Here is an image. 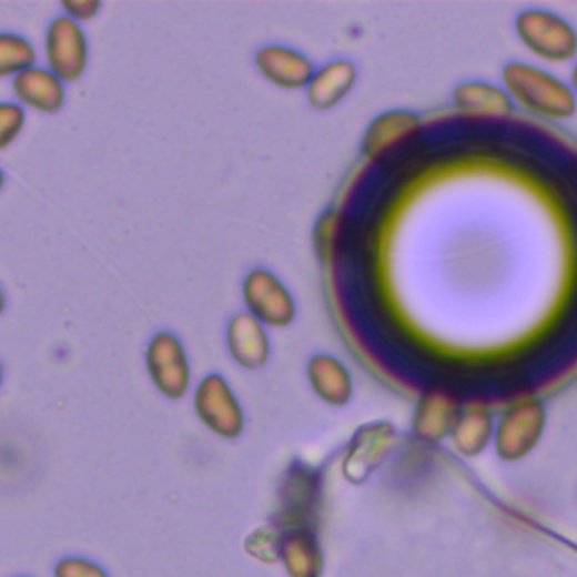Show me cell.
Here are the masks:
<instances>
[{"label":"cell","instance_id":"cell-20","mask_svg":"<svg viewBox=\"0 0 577 577\" xmlns=\"http://www.w3.org/2000/svg\"><path fill=\"white\" fill-rule=\"evenodd\" d=\"M26 126V109L19 102H0V152L21 135Z\"/></svg>","mask_w":577,"mask_h":577},{"label":"cell","instance_id":"cell-12","mask_svg":"<svg viewBox=\"0 0 577 577\" xmlns=\"http://www.w3.org/2000/svg\"><path fill=\"white\" fill-rule=\"evenodd\" d=\"M356 65L347 59H334L321 65L307 87V102L316 111H330L341 104L356 84Z\"/></svg>","mask_w":577,"mask_h":577},{"label":"cell","instance_id":"cell-9","mask_svg":"<svg viewBox=\"0 0 577 577\" xmlns=\"http://www.w3.org/2000/svg\"><path fill=\"white\" fill-rule=\"evenodd\" d=\"M544 404L537 397L522 399L505 411L498 426V449L505 458L526 454L539 438L544 428Z\"/></svg>","mask_w":577,"mask_h":577},{"label":"cell","instance_id":"cell-15","mask_svg":"<svg viewBox=\"0 0 577 577\" xmlns=\"http://www.w3.org/2000/svg\"><path fill=\"white\" fill-rule=\"evenodd\" d=\"M456 109L476 120H503L513 113L510 95L487 82H465L452 95Z\"/></svg>","mask_w":577,"mask_h":577},{"label":"cell","instance_id":"cell-24","mask_svg":"<svg viewBox=\"0 0 577 577\" xmlns=\"http://www.w3.org/2000/svg\"><path fill=\"white\" fill-rule=\"evenodd\" d=\"M3 188H6V172L0 170V190H3Z\"/></svg>","mask_w":577,"mask_h":577},{"label":"cell","instance_id":"cell-6","mask_svg":"<svg viewBox=\"0 0 577 577\" xmlns=\"http://www.w3.org/2000/svg\"><path fill=\"white\" fill-rule=\"evenodd\" d=\"M528 50L548 61H566L577 54V32L561 17L546 10H526L515 21Z\"/></svg>","mask_w":577,"mask_h":577},{"label":"cell","instance_id":"cell-21","mask_svg":"<svg viewBox=\"0 0 577 577\" xmlns=\"http://www.w3.org/2000/svg\"><path fill=\"white\" fill-rule=\"evenodd\" d=\"M61 8H63V14L70 17L72 21L84 23V21L95 19V14L102 10V3L100 0H63Z\"/></svg>","mask_w":577,"mask_h":577},{"label":"cell","instance_id":"cell-23","mask_svg":"<svg viewBox=\"0 0 577 577\" xmlns=\"http://www.w3.org/2000/svg\"><path fill=\"white\" fill-rule=\"evenodd\" d=\"M573 93H577V65L573 70Z\"/></svg>","mask_w":577,"mask_h":577},{"label":"cell","instance_id":"cell-18","mask_svg":"<svg viewBox=\"0 0 577 577\" xmlns=\"http://www.w3.org/2000/svg\"><path fill=\"white\" fill-rule=\"evenodd\" d=\"M32 65H37L34 45L21 34L0 32V80H14Z\"/></svg>","mask_w":577,"mask_h":577},{"label":"cell","instance_id":"cell-19","mask_svg":"<svg viewBox=\"0 0 577 577\" xmlns=\"http://www.w3.org/2000/svg\"><path fill=\"white\" fill-rule=\"evenodd\" d=\"M343 235V214L338 210H325L314 226V249L321 262H330L338 249Z\"/></svg>","mask_w":577,"mask_h":577},{"label":"cell","instance_id":"cell-17","mask_svg":"<svg viewBox=\"0 0 577 577\" xmlns=\"http://www.w3.org/2000/svg\"><path fill=\"white\" fill-rule=\"evenodd\" d=\"M489 428H492V417H489V411L485 408V404L469 402L460 411L458 422H456V431H454L456 445L465 454H476L489 441Z\"/></svg>","mask_w":577,"mask_h":577},{"label":"cell","instance_id":"cell-1","mask_svg":"<svg viewBox=\"0 0 577 577\" xmlns=\"http://www.w3.org/2000/svg\"><path fill=\"white\" fill-rule=\"evenodd\" d=\"M503 84L515 100L544 118L566 120L577 111L575 93L564 82L535 65L522 61L505 63Z\"/></svg>","mask_w":577,"mask_h":577},{"label":"cell","instance_id":"cell-2","mask_svg":"<svg viewBox=\"0 0 577 577\" xmlns=\"http://www.w3.org/2000/svg\"><path fill=\"white\" fill-rule=\"evenodd\" d=\"M246 312L264 327H288L298 316V305L286 284L269 269H251L242 282Z\"/></svg>","mask_w":577,"mask_h":577},{"label":"cell","instance_id":"cell-14","mask_svg":"<svg viewBox=\"0 0 577 577\" xmlns=\"http://www.w3.org/2000/svg\"><path fill=\"white\" fill-rule=\"evenodd\" d=\"M460 415V399L443 388H426L417 402L415 428L424 438H443Z\"/></svg>","mask_w":577,"mask_h":577},{"label":"cell","instance_id":"cell-7","mask_svg":"<svg viewBox=\"0 0 577 577\" xmlns=\"http://www.w3.org/2000/svg\"><path fill=\"white\" fill-rule=\"evenodd\" d=\"M422 131V120L413 111L393 109L377 115L364 138H361V154L364 159L379 163L395 152H399L404 144Z\"/></svg>","mask_w":577,"mask_h":577},{"label":"cell","instance_id":"cell-10","mask_svg":"<svg viewBox=\"0 0 577 577\" xmlns=\"http://www.w3.org/2000/svg\"><path fill=\"white\" fill-rule=\"evenodd\" d=\"M226 347L231 358L244 371H260L271 356L266 327L249 312H237L226 327Z\"/></svg>","mask_w":577,"mask_h":577},{"label":"cell","instance_id":"cell-22","mask_svg":"<svg viewBox=\"0 0 577 577\" xmlns=\"http://www.w3.org/2000/svg\"><path fill=\"white\" fill-rule=\"evenodd\" d=\"M6 307H8V298H6V292H3V288H0V314L6 312Z\"/></svg>","mask_w":577,"mask_h":577},{"label":"cell","instance_id":"cell-8","mask_svg":"<svg viewBox=\"0 0 577 577\" xmlns=\"http://www.w3.org/2000/svg\"><path fill=\"white\" fill-rule=\"evenodd\" d=\"M255 65L262 72V78L269 80L273 87H280L284 91H298L307 89L316 65L307 54H303L296 48L269 43L262 45L255 52Z\"/></svg>","mask_w":577,"mask_h":577},{"label":"cell","instance_id":"cell-5","mask_svg":"<svg viewBox=\"0 0 577 577\" xmlns=\"http://www.w3.org/2000/svg\"><path fill=\"white\" fill-rule=\"evenodd\" d=\"M45 63L63 84L82 80L89 65V41L82 23L61 14L45 30Z\"/></svg>","mask_w":577,"mask_h":577},{"label":"cell","instance_id":"cell-11","mask_svg":"<svg viewBox=\"0 0 577 577\" xmlns=\"http://www.w3.org/2000/svg\"><path fill=\"white\" fill-rule=\"evenodd\" d=\"M12 91L21 107L45 115H57L65 104V84L48 70V65L23 70L12 80Z\"/></svg>","mask_w":577,"mask_h":577},{"label":"cell","instance_id":"cell-13","mask_svg":"<svg viewBox=\"0 0 577 577\" xmlns=\"http://www.w3.org/2000/svg\"><path fill=\"white\" fill-rule=\"evenodd\" d=\"M307 379L312 391L332 406H345L352 399V375L334 354H312L307 361Z\"/></svg>","mask_w":577,"mask_h":577},{"label":"cell","instance_id":"cell-4","mask_svg":"<svg viewBox=\"0 0 577 577\" xmlns=\"http://www.w3.org/2000/svg\"><path fill=\"white\" fill-rule=\"evenodd\" d=\"M199 419L222 438H237L244 428V408L220 373H207L194 388Z\"/></svg>","mask_w":577,"mask_h":577},{"label":"cell","instance_id":"cell-25","mask_svg":"<svg viewBox=\"0 0 577 577\" xmlns=\"http://www.w3.org/2000/svg\"><path fill=\"white\" fill-rule=\"evenodd\" d=\"M3 377H6V371H3V364H0V386H3Z\"/></svg>","mask_w":577,"mask_h":577},{"label":"cell","instance_id":"cell-3","mask_svg":"<svg viewBox=\"0 0 577 577\" xmlns=\"http://www.w3.org/2000/svg\"><path fill=\"white\" fill-rule=\"evenodd\" d=\"M144 366L156 391L168 399H181L190 391L192 366L183 341L172 332H156L144 352Z\"/></svg>","mask_w":577,"mask_h":577},{"label":"cell","instance_id":"cell-16","mask_svg":"<svg viewBox=\"0 0 577 577\" xmlns=\"http://www.w3.org/2000/svg\"><path fill=\"white\" fill-rule=\"evenodd\" d=\"M393 426L386 422H377V424H368L356 433V441L347 460V472L350 474H361L368 472L393 445Z\"/></svg>","mask_w":577,"mask_h":577}]
</instances>
